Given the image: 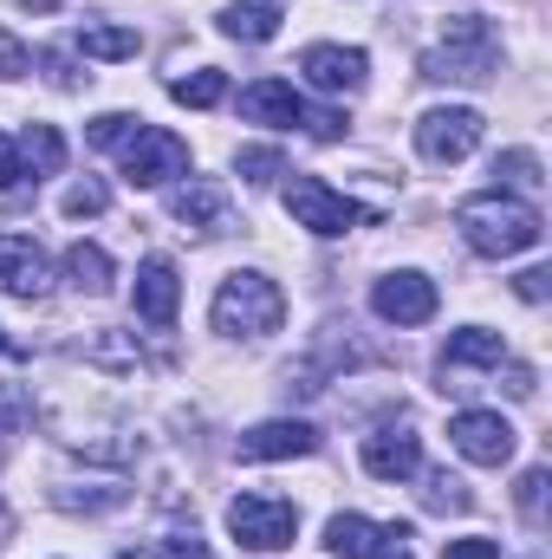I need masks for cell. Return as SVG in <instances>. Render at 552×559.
Listing matches in <instances>:
<instances>
[{
  "label": "cell",
  "instance_id": "37",
  "mask_svg": "<svg viewBox=\"0 0 552 559\" xmlns=\"http://www.w3.org/2000/svg\"><path fill=\"white\" fill-rule=\"evenodd\" d=\"M20 7H33V13H52V7H59V0H20Z\"/></svg>",
  "mask_w": 552,
  "mask_h": 559
},
{
  "label": "cell",
  "instance_id": "22",
  "mask_svg": "<svg viewBox=\"0 0 552 559\" xmlns=\"http://www.w3.org/2000/svg\"><path fill=\"white\" fill-rule=\"evenodd\" d=\"M169 98H176V105H189V111H208V105H221V98H228V72H215V66L182 72V79H169Z\"/></svg>",
  "mask_w": 552,
  "mask_h": 559
},
{
  "label": "cell",
  "instance_id": "35",
  "mask_svg": "<svg viewBox=\"0 0 552 559\" xmlns=\"http://www.w3.org/2000/svg\"><path fill=\"white\" fill-rule=\"evenodd\" d=\"M13 182H26V169H20V150L0 138V189H13Z\"/></svg>",
  "mask_w": 552,
  "mask_h": 559
},
{
  "label": "cell",
  "instance_id": "36",
  "mask_svg": "<svg viewBox=\"0 0 552 559\" xmlns=\"http://www.w3.org/2000/svg\"><path fill=\"white\" fill-rule=\"evenodd\" d=\"M507 391H514V397H533V371H527V365H514V371H507Z\"/></svg>",
  "mask_w": 552,
  "mask_h": 559
},
{
  "label": "cell",
  "instance_id": "8",
  "mask_svg": "<svg viewBox=\"0 0 552 559\" xmlns=\"http://www.w3.org/2000/svg\"><path fill=\"white\" fill-rule=\"evenodd\" d=\"M169 176H189V143L176 138V131L143 124L137 138L124 143V182H131V189H156V182H169Z\"/></svg>",
  "mask_w": 552,
  "mask_h": 559
},
{
  "label": "cell",
  "instance_id": "16",
  "mask_svg": "<svg viewBox=\"0 0 552 559\" xmlns=\"http://www.w3.org/2000/svg\"><path fill=\"white\" fill-rule=\"evenodd\" d=\"M0 293H13V299H39L46 293V254L26 235L0 241Z\"/></svg>",
  "mask_w": 552,
  "mask_h": 559
},
{
  "label": "cell",
  "instance_id": "14",
  "mask_svg": "<svg viewBox=\"0 0 552 559\" xmlns=\"http://www.w3.org/2000/svg\"><path fill=\"white\" fill-rule=\"evenodd\" d=\"M319 449V429L312 423H292V417H274V423H254L241 436V455L248 462H292V455H312Z\"/></svg>",
  "mask_w": 552,
  "mask_h": 559
},
{
  "label": "cell",
  "instance_id": "2",
  "mask_svg": "<svg viewBox=\"0 0 552 559\" xmlns=\"http://www.w3.org/2000/svg\"><path fill=\"white\" fill-rule=\"evenodd\" d=\"M494 59H501V39L481 13H455L442 26V46L422 52V79L435 85H488L494 79Z\"/></svg>",
  "mask_w": 552,
  "mask_h": 559
},
{
  "label": "cell",
  "instance_id": "23",
  "mask_svg": "<svg viewBox=\"0 0 552 559\" xmlns=\"http://www.w3.org/2000/svg\"><path fill=\"white\" fill-rule=\"evenodd\" d=\"M79 52L85 59H137V33L131 26H79Z\"/></svg>",
  "mask_w": 552,
  "mask_h": 559
},
{
  "label": "cell",
  "instance_id": "29",
  "mask_svg": "<svg viewBox=\"0 0 552 559\" xmlns=\"http://www.w3.org/2000/svg\"><path fill=\"white\" fill-rule=\"evenodd\" d=\"M39 72H46L59 92H79V85H85V79H79V66H72L65 52H39Z\"/></svg>",
  "mask_w": 552,
  "mask_h": 559
},
{
  "label": "cell",
  "instance_id": "1",
  "mask_svg": "<svg viewBox=\"0 0 552 559\" xmlns=\"http://www.w3.org/2000/svg\"><path fill=\"white\" fill-rule=\"evenodd\" d=\"M455 228H461V241L475 248V254H488V261H507V254H527V248H540V235H547V222H540V209L533 202H514V195H468L461 209H455Z\"/></svg>",
  "mask_w": 552,
  "mask_h": 559
},
{
  "label": "cell",
  "instance_id": "4",
  "mask_svg": "<svg viewBox=\"0 0 552 559\" xmlns=\"http://www.w3.org/2000/svg\"><path fill=\"white\" fill-rule=\"evenodd\" d=\"M241 118H254V124H274V131H292V124H305L319 143H338L345 138V118L338 111H319V105H305L286 79H254L248 92H241Z\"/></svg>",
  "mask_w": 552,
  "mask_h": 559
},
{
  "label": "cell",
  "instance_id": "21",
  "mask_svg": "<svg viewBox=\"0 0 552 559\" xmlns=\"http://www.w3.org/2000/svg\"><path fill=\"white\" fill-rule=\"evenodd\" d=\"M65 280H72L79 293H92V299L111 293V254L92 248V241H72V248H65Z\"/></svg>",
  "mask_w": 552,
  "mask_h": 559
},
{
  "label": "cell",
  "instance_id": "33",
  "mask_svg": "<svg viewBox=\"0 0 552 559\" xmlns=\"http://www.w3.org/2000/svg\"><path fill=\"white\" fill-rule=\"evenodd\" d=\"M540 495H547V468H527L520 475V514L527 521H540Z\"/></svg>",
  "mask_w": 552,
  "mask_h": 559
},
{
  "label": "cell",
  "instance_id": "30",
  "mask_svg": "<svg viewBox=\"0 0 552 559\" xmlns=\"http://www.w3.org/2000/svg\"><path fill=\"white\" fill-rule=\"evenodd\" d=\"M26 72H33V59H26V46H20V39H13V33L0 26V79H26Z\"/></svg>",
  "mask_w": 552,
  "mask_h": 559
},
{
  "label": "cell",
  "instance_id": "24",
  "mask_svg": "<svg viewBox=\"0 0 552 559\" xmlns=\"http://www.w3.org/2000/svg\"><path fill=\"white\" fill-rule=\"evenodd\" d=\"M494 182H507V189H540L547 176H540V156H533V150H507V156H494Z\"/></svg>",
  "mask_w": 552,
  "mask_h": 559
},
{
  "label": "cell",
  "instance_id": "9",
  "mask_svg": "<svg viewBox=\"0 0 552 559\" xmlns=\"http://www.w3.org/2000/svg\"><path fill=\"white\" fill-rule=\"evenodd\" d=\"M325 547H332V559H416L410 527H377L364 514H332Z\"/></svg>",
  "mask_w": 552,
  "mask_h": 559
},
{
  "label": "cell",
  "instance_id": "15",
  "mask_svg": "<svg viewBox=\"0 0 552 559\" xmlns=\"http://www.w3.org/2000/svg\"><path fill=\"white\" fill-rule=\"evenodd\" d=\"M176 306H182V280L169 261H143L137 267V319L143 325H176Z\"/></svg>",
  "mask_w": 552,
  "mask_h": 559
},
{
  "label": "cell",
  "instance_id": "5",
  "mask_svg": "<svg viewBox=\"0 0 552 559\" xmlns=\"http://www.w3.org/2000/svg\"><path fill=\"white\" fill-rule=\"evenodd\" d=\"M279 195H286V215H292L299 228L325 235V241H332V235H351L358 222H371L351 195H338V189H332V182H319V176H292Z\"/></svg>",
  "mask_w": 552,
  "mask_h": 559
},
{
  "label": "cell",
  "instance_id": "39",
  "mask_svg": "<svg viewBox=\"0 0 552 559\" xmlns=\"http://www.w3.org/2000/svg\"><path fill=\"white\" fill-rule=\"evenodd\" d=\"M118 559H137V554H118Z\"/></svg>",
  "mask_w": 552,
  "mask_h": 559
},
{
  "label": "cell",
  "instance_id": "12",
  "mask_svg": "<svg viewBox=\"0 0 552 559\" xmlns=\"http://www.w3.org/2000/svg\"><path fill=\"white\" fill-rule=\"evenodd\" d=\"M299 72H305L319 92H364L371 59H364L358 46H305V52H299Z\"/></svg>",
  "mask_w": 552,
  "mask_h": 559
},
{
  "label": "cell",
  "instance_id": "38",
  "mask_svg": "<svg viewBox=\"0 0 552 559\" xmlns=\"http://www.w3.org/2000/svg\"><path fill=\"white\" fill-rule=\"evenodd\" d=\"M7 352H13V338H7V332H0V358H7Z\"/></svg>",
  "mask_w": 552,
  "mask_h": 559
},
{
  "label": "cell",
  "instance_id": "13",
  "mask_svg": "<svg viewBox=\"0 0 552 559\" xmlns=\"http://www.w3.org/2000/svg\"><path fill=\"white\" fill-rule=\"evenodd\" d=\"M416 468H422V442H416V429L391 423V429L364 436V475H377V481H410Z\"/></svg>",
  "mask_w": 552,
  "mask_h": 559
},
{
  "label": "cell",
  "instance_id": "19",
  "mask_svg": "<svg viewBox=\"0 0 552 559\" xmlns=\"http://www.w3.org/2000/svg\"><path fill=\"white\" fill-rule=\"evenodd\" d=\"M279 20L286 13H279L274 0H235V7H221V33L228 39H248V46H267L279 33Z\"/></svg>",
  "mask_w": 552,
  "mask_h": 559
},
{
  "label": "cell",
  "instance_id": "31",
  "mask_svg": "<svg viewBox=\"0 0 552 559\" xmlns=\"http://www.w3.org/2000/svg\"><path fill=\"white\" fill-rule=\"evenodd\" d=\"M163 559H215V554H208V540L189 527V534H169V540H163Z\"/></svg>",
  "mask_w": 552,
  "mask_h": 559
},
{
  "label": "cell",
  "instance_id": "11",
  "mask_svg": "<svg viewBox=\"0 0 552 559\" xmlns=\"http://www.w3.org/2000/svg\"><path fill=\"white\" fill-rule=\"evenodd\" d=\"M371 306L384 325H429L435 319V280L404 267V274H384L371 286Z\"/></svg>",
  "mask_w": 552,
  "mask_h": 559
},
{
  "label": "cell",
  "instance_id": "28",
  "mask_svg": "<svg viewBox=\"0 0 552 559\" xmlns=\"http://www.w3.org/2000/svg\"><path fill=\"white\" fill-rule=\"evenodd\" d=\"M235 169H241L248 182H274V176H286V156L267 150V143H254V150H241V156H235Z\"/></svg>",
  "mask_w": 552,
  "mask_h": 559
},
{
  "label": "cell",
  "instance_id": "3",
  "mask_svg": "<svg viewBox=\"0 0 552 559\" xmlns=\"http://www.w3.org/2000/svg\"><path fill=\"white\" fill-rule=\"evenodd\" d=\"M286 325V293L267 274H228L215 293V332L228 338H267Z\"/></svg>",
  "mask_w": 552,
  "mask_h": 559
},
{
  "label": "cell",
  "instance_id": "20",
  "mask_svg": "<svg viewBox=\"0 0 552 559\" xmlns=\"http://www.w3.org/2000/svg\"><path fill=\"white\" fill-rule=\"evenodd\" d=\"M20 169H33V182L39 176H59L65 169V138L52 124H26L20 131Z\"/></svg>",
  "mask_w": 552,
  "mask_h": 559
},
{
  "label": "cell",
  "instance_id": "32",
  "mask_svg": "<svg viewBox=\"0 0 552 559\" xmlns=\"http://www.w3.org/2000/svg\"><path fill=\"white\" fill-rule=\"evenodd\" d=\"M442 559H501V540H481V534H468V540H448Z\"/></svg>",
  "mask_w": 552,
  "mask_h": 559
},
{
  "label": "cell",
  "instance_id": "10",
  "mask_svg": "<svg viewBox=\"0 0 552 559\" xmlns=\"http://www.w3.org/2000/svg\"><path fill=\"white\" fill-rule=\"evenodd\" d=\"M448 442L468 462H481V468L514 462V423L501 417V411H461V417H448Z\"/></svg>",
  "mask_w": 552,
  "mask_h": 559
},
{
  "label": "cell",
  "instance_id": "34",
  "mask_svg": "<svg viewBox=\"0 0 552 559\" xmlns=\"http://www.w3.org/2000/svg\"><path fill=\"white\" fill-rule=\"evenodd\" d=\"M547 286H552V274H547V267H527V274L514 280V293H520L527 306H540V299H547Z\"/></svg>",
  "mask_w": 552,
  "mask_h": 559
},
{
  "label": "cell",
  "instance_id": "6",
  "mask_svg": "<svg viewBox=\"0 0 552 559\" xmlns=\"http://www.w3.org/2000/svg\"><path fill=\"white\" fill-rule=\"evenodd\" d=\"M228 534L254 554H274V547H292L299 534V508L279 501V495H235L228 501Z\"/></svg>",
  "mask_w": 552,
  "mask_h": 559
},
{
  "label": "cell",
  "instance_id": "25",
  "mask_svg": "<svg viewBox=\"0 0 552 559\" xmlns=\"http://www.w3.org/2000/svg\"><path fill=\"white\" fill-rule=\"evenodd\" d=\"M422 501H429V508H442V514H461L475 495H468V481H461V475L435 468V475H429V488H422Z\"/></svg>",
  "mask_w": 552,
  "mask_h": 559
},
{
  "label": "cell",
  "instance_id": "26",
  "mask_svg": "<svg viewBox=\"0 0 552 559\" xmlns=\"http://www.w3.org/2000/svg\"><path fill=\"white\" fill-rule=\"evenodd\" d=\"M137 131H143V118H131V111H105V118H92V143H98V150H124Z\"/></svg>",
  "mask_w": 552,
  "mask_h": 559
},
{
  "label": "cell",
  "instance_id": "7",
  "mask_svg": "<svg viewBox=\"0 0 552 559\" xmlns=\"http://www.w3.org/2000/svg\"><path fill=\"white\" fill-rule=\"evenodd\" d=\"M481 131H488V118L475 105H435L416 118V150H422V163H461L481 143Z\"/></svg>",
  "mask_w": 552,
  "mask_h": 559
},
{
  "label": "cell",
  "instance_id": "17",
  "mask_svg": "<svg viewBox=\"0 0 552 559\" xmlns=\"http://www.w3.org/2000/svg\"><path fill=\"white\" fill-rule=\"evenodd\" d=\"M169 215L189 222V228H202V235H215L221 215H228V195H221V182H182V189L169 195Z\"/></svg>",
  "mask_w": 552,
  "mask_h": 559
},
{
  "label": "cell",
  "instance_id": "27",
  "mask_svg": "<svg viewBox=\"0 0 552 559\" xmlns=\"http://www.w3.org/2000/svg\"><path fill=\"white\" fill-rule=\"evenodd\" d=\"M59 209H65L72 222H85V215H105V209H111V189H105V182H72Z\"/></svg>",
  "mask_w": 552,
  "mask_h": 559
},
{
  "label": "cell",
  "instance_id": "18",
  "mask_svg": "<svg viewBox=\"0 0 552 559\" xmlns=\"http://www.w3.org/2000/svg\"><path fill=\"white\" fill-rule=\"evenodd\" d=\"M507 358V338L501 332H481V325H461V332H448V345H442V371H468V365H501Z\"/></svg>",
  "mask_w": 552,
  "mask_h": 559
}]
</instances>
